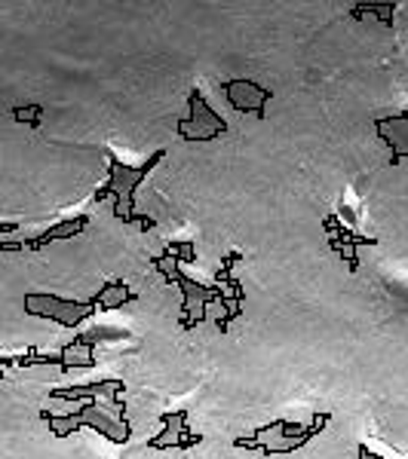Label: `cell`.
I'll list each match as a JSON object with an SVG mask.
<instances>
[{"label": "cell", "instance_id": "cell-2", "mask_svg": "<svg viewBox=\"0 0 408 459\" xmlns=\"http://www.w3.org/2000/svg\"><path fill=\"white\" fill-rule=\"evenodd\" d=\"M166 151H154L151 157L145 162H138V166H126L114 157V153H104V160H108V184H104L102 190H96V202L108 200V196H114V217L126 227H142V230H154L157 227V221L147 215H138L136 211V190L138 184H142L147 175L154 172V168L163 162Z\"/></svg>", "mask_w": 408, "mask_h": 459}, {"label": "cell", "instance_id": "cell-8", "mask_svg": "<svg viewBox=\"0 0 408 459\" xmlns=\"http://www.w3.org/2000/svg\"><path fill=\"white\" fill-rule=\"evenodd\" d=\"M322 227H326V233H329V249H332L337 258L347 260L350 273H360V245H365V249H375L378 239L362 236V233H356L354 227H344L341 215H329L326 221H322Z\"/></svg>", "mask_w": 408, "mask_h": 459}, {"label": "cell", "instance_id": "cell-7", "mask_svg": "<svg viewBox=\"0 0 408 459\" xmlns=\"http://www.w3.org/2000/svg\"><path fill=\"white\" fill-rule=\"evenodd\" d=\"M203 444V435L191 432V416L185 407L169 411L160 416V435H154L147 441L151 450H194Z\"/></svg>", "mask_w": 408, "mask_h": 459}, {"label": "cell", "instance_id": "cell-4", "mask_svg": "<svg viewBox=\"0 0 408 459\" xmlns=\"http://www.w3.org/2000/svg\"><path fill=\"white\" fill-rule=\"evenodd\" d=\"M40 420L46 422V429L53 432L55 438H68L80 429H96L102 438H108L111 444H126L132 438V429L123 416H108L96 401H83L74 414H65V416H55L53 411H40Z\"/></svg>", "mask_w": 408, "mask_h": 459}, {"label": "cell", "instance_id": "cell-12", "mask_svg": "<svg viewBox=\"0 0 408 459\" xmlns=\"http://www.w3.org/2000/svg\"><path fill=\"white\" fill-rule=\"evenodd\" d=\"M37 365H53L59 371H89L96 367L93 352H55V356H40V352H28V356H16V367H37Z\"/></svg>", "mask_w": 408, "mask_h": 459}, {"label": "cell", "instance_id": "cell-11", "mask_svg": "<svg viewBox=\"0 0 408 459\" xmlns=\"http://www.w3.org/2000/svg\"><path fill=\"white\" fill-rule=\"evenodd\" d=\"M126 392V380H96L87 386H62V389H49L53 401H96V395H108L111 401H121V395Z\"/></svg>", "mask_w": 408, "mask_h": 459}, {"label": "cell", "instance_id": "cell-23", "mask_svg": "<svg viewBox=\"0 0 408 459\" xmlns=\"http://www.w3.org/2000/svg\"><path fill=\"white\" fill-rule=\"evenodd\" d=\"M19 224H0V233H16Z\"/></svg>", "mask_w": 408, "mask_h": 459}, {"label": "cell", "instance_id": "cell-17", "mask_svg": "<svg viewBox=\"0 0 408 459\" xmlns=\"http://www.w3.org/2000/svg\"><path fill=\"white\" fill-rule=\"evenodd\" d=\"M369 12L378 19V22H384L387 28H393V12H396V4H360V6H354V10H350V16L362 22Z\"/></svg>", "mask_w": 408, "mask_h": 459}, {"label": "cell", "instance_id": "cell-21", "mask_svg": "<svg viewBox=\"0 0 408 459\" xmlns=\"http://www.w3.org/2000/svg\"><path fill=\"white\" fill-rule=\"evenodd\" d=\"M25 245L22 242H0V254H6V251H22Z\"/></svg>", "mask_w": 408, "mask_h": 459}, {"label": "cell", "instance_id": "cell-13", "mask_svg": "<svg viewBox=\"0 0 408 459\" xmlns=\"http://www.w3.org/2000/svg\"><path fill=\"white\" fill-rule=\"evenodd\" d=\"M89 224H93V217H89V215L68 217V221L53 224L49 230H44L40 236H34V239H28V242H22V245H25V249H31V251H40V249H46V245L59 242V239H74V236H80V233L87 230Z\"/></svg>", "mask_w": 408, "mask_h": 459}, {"label": "cell", "instance_id": "cell-3", "mask_svg": "<svg viewBox=\"0 0 408 459\" xmlns=\"http://www.w3.org/2000/svg\"><path fill=\"white\" fill-rule=\"evenodd\" d=\"M332 422V414H313L311 422H295V420H273L267 426L255 429L249 438H234L237 450H252L262 456L277 454H298L301 447L313 441L322 429Z\"/></svg>", "mask_w": 408, "mask_h": 459}, {"label": "cell", "instance_id": "cell-16", "mask_svg": "<svg viewBox=\"0 0 408 459\" xmlns=\"http://www.w3.org/2000/svg\"><path fill=\"white\" fill-rule=\"evenodd\" d=\"M126 337V331H111V328H96V331H80L71 343L62 346V352H93V346L98 340H121Z\"/></svg>", "mask_w": 408, "mask_h": 459}, {"label": "cell", "instance_id": "cell-15", "mask_svg": "<svg viewBox=\"0 0 408 459\" xmlns=\"http://www.w3.org/2000/svg\"><path fill=\"white\" fill-rule=\"evenodd\" d=\"M240 260H243V254L230 251L228 258H224V266H221V270L215 273V279H212V282H221V285L228 288V291H230V300H234L237 307H243V303H246L243 282H240V279H237V275H234V266L240 264Z\"/></svg>", "mask_w": 408, "mask_h": 459}, {"label": "cell", "instance_id": "cell-10", "mask_svg": "<svg viewBox=\"0 0 408 459\" xmlns=\"http://www.w3.org/2000/svg\"><path fill=\"white\" fill-rule=\"evenodd\" d=\"M375 132L390 151V166H399L403 160H408V111L375 119Z\"/></svg>", "mask_w": 408, "mask_h": 459}, {"label": "cell", "instance_id": "cell-6", "mask_svg": "<svg viewBox=\"0 0 408 459\" xmlns=\"http://www.w3.org/2000/svg\"><path fill=\"white\" fill-rule=\"evenodd\" d=\"M175 132L185 141H212L228 135V119L203 98L200 89H191L187 92V117L179 119Z\"/></svg>", "mask_w": 408, "mask_h": 459}, {"label": "cell", "instance_id": "cell-22", "mask_svg": "<svg viewBox=\"0 0 408 459\" xmlns=\"http://www.w3.org/2000/svg\"><path fill=\"white\" fill-rule=\"evenodd\" d=\"M360 456H362V459H384L381 454H371V450L365 447V444H362V447H360Z\"/></svg>", "mask_w": 408, "mask_h": 459}, {"label": "cell", "instance_id": "cell-24", "mask_svg": "<svg viewBox=\"0 0 408 459\" xmlns=\"http://www.w3.org/2000/svg\"><path fill=\"white\" fill-rule=\"evenodd\" d=\"M356 459H362V456H356Z\"/></svg>", "mask_w": 408, "mask_h": 459}, {"label": "cell", "instance_id": "cell-14", "mask_svg": "<svg viewBox=\"0 0 408 459\" xmlns=\"http://www.w3.org/2000/svg\"><path fill=\"white\" fill-rule=\"evenodd\" d=\"M89 300H93L96 309H108V313H111V309H123L126 303L138 300V294L132 291V288L126 285L123 279H108Z\"/></svg>", "mask_w": 408, "mask_h": 459}, {"label": "cell", "instance_id": "cell-19", "mask_svg": "<svg viewBox=\"0 0 408 459\" xmlns=\"http://www.w3.org/2000/svg\"><path fill=\"white\" fill-rule=\"evenodd\" d=\"M175 264H196V249L194 242H169L163 249Z\"/></svg>", "mask_w": 408, "mask_h": 459}, {"label": "cell", "instance_id": "cell-1", "mask_svg": "<svg viewBox=\"0 0 408 459\" xmlns=\"http://www.w3.org/2000/svg\"><path fill=\"white\" fill-rule=\"evenodd\" d=\"M151 264L163 273V279H169L172 285H179V291H181V319H179L181 331H194V328H200V324H206L209 322V307H212V303L224 309V313L215 319L218 334H228L230 322L243 316V307H237V303L224 294L221 285H212V288L200 285V282L191 279V275L181 270V266L175 264L166 251L160 254V258H151Z\"/></svg>", "mask_w": 408, "mask_h": 459}, {"label": "cell", "instance_id": "cell-5", "mask_svg": "<svg viewBox=\"0 0 408 459\" xmlns=\"http://www.w3.org/2000/svg\"><path fill=\"white\" fill-rule=\"evenodd\" d=\"M22 307L34 319L55 322L68 331L80 328L83 322H89L98 313L93 300H71V298H59V294H25Z\"/></svg>", "mask_w": 408, "mask_h": 459}, {"label": "cell", "instance_id": "cell-9", "mask_svg": "<svg viewBox=\"0 0 408 459\" xmlns=\"http://www.w3.org/2000/svg\"><path fill=\"white\" fill-rule=\"evenodd\" d=\"M224 98L228 104L237 111V114H252L258 119L267 117V102L273 98V89L271 86H262L255 80H228L224 83Z\"/></svg>", "mask_w": 408, "mask_h": 459}, {"label": "cell", "instance_id": "cell-18", "mask_svg": "<svg viewBox=\"0 0 408 459\" xmlns=\"http://www.w3.org/2000/svg\"><path fill=\"white\" fill-rule=\"evenodd\" d=\"M10 114H12L16 123H22V126H28V129L37 132L40 119H44V108H40V104H25V108H12Z\"/></svg>", "mask_w": 408, "mask_h": 459}, {"label": "cell", "instance_id": "cell-20", "mask_svg": "<svg viewBox=\"0 0 408 459\" xmlns=\"http://www.w3.org/2000/svg\"><path fill=\"white\" fill-rule=\"evenodd\" d=\"M12 365H16V356H0V380H6L4 371H6V367H12Z\"/></svg>", "mask_w": 408, "mask_h": 459}]
</instances>
